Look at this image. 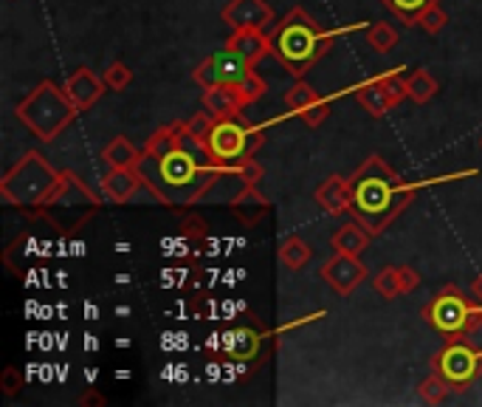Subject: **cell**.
I'll list each match as a JSON object with an SVG mask.
<instances>
[{"mask_svg": "<svg viewBox=\"0 0 482 407\" xmlns=\"http://www.w3.org/2000/svg\"><path fill=\"white\" fill-rule=\"evenodd\" d=\"M223 170L212 161L206 142L189 134L187 122L161 127L136 161V173L161 207L201 204Z\"/></svg>", "mask_w": 482, "mask_h": 407, "instance_id": "6da1fadb", "label": "cell"}, {"mask_svg": "<svg viewBox=\"0 0 482 407\" xmlns=\"http://www.w3.org/2000/svg\"><path fill=\"white\" fill-rule=\"evenodd\" d=\"M412 199L414 187H406L381 156H370L350 178V216L373 235L384 232Z\"/></svg>", "mask_w": 482, "mask_h": 407, "instance_id": "7a4b0ae2", "label": "cell"}, {"mask_svg": "<svg viewBox=\"0 0 482 407\" xmlns=\"http://www.w3.org/2000/svg\"><path fill=\"white\" fill-rule=\"evenodd\" d=\"M269 37H271V54L293 77H305L327 54L336 31H325L310 14H305L302 9H293L269 31Z\"/></svg>", "mask_w": 482, "mask_h": 407, "instance_id": "3957f363", "label": "cell"}, {"mask_svg": "<svg viewBox=\"0 0 482 407\" xmlns=\"http://www.w3.org/2000/svg\"><path fill=\"white\" fill-rule=\"evenodd\" d=\"M60 175L62 173H57L37 151H28L0 182V201L6 207H52Z\"/></svg>", "mask_w": 482, "mask_h": 407, "instance_id": "277c9868", "label": "cell"}, {"mask_svg": "<svg viewBox=\"0 0 482 407\" xmlns=\"http://www.w3.org/2000/svg\"><path fill=\"white\" fill-rule=\"evenodd\" d=\"M14 113L37 139L52 142L74 122L79 108L71 102L65 88H57L54 83H40L28 96H23V102H18Z\"/></svg>", "mask_w": 482, "mask_h": 407, "instance_id": "5b68a950", "label": "cell"}, {"mask_svg": "<svg viewBox=\"0 0 482 407\" xmlns=\"http://www.w3.org/2000/svg\"><path fill=\"white\" fill-rule=\"evenodd\" d=\"M260 148V127L245 125L240 117H223L214 119L209 136H206V151L214 165L221 167H237L245 159H252Z\"/></svg>", "mask_w": 482, "mask_h": 407, "instance_id": "8992f818", "label": "cell"}, {"mask_svg": "<svg viewBox=\"0 0 482 407\" xmlns=\"http://www.w3.org/2000/svg\"><path fill=\"white\" fill-rule=\"evenodd\" d=\"M423 317L431 329H438L446 337H462L482 329V303H471L469 297H462L460 289H446L423 308Z\"/></svg>", "mask_w": 482, "mask_h": 407, "instance_id": "52a82bcc", "label": "cell"}, {"mask_svg": "<svg viewBox=\"0 0 482 407\" xmlns=\"http://www.w3.org/2000/svg\"><path fill=\"white\" fill-rule=\"evenodd\" d=\"M435 370L454 390H465L479 377V370H482V351L457 337V339H452V343H448L435 356Z\"/></svg>", "mask_w": 482, "mask_h": 407, "instance_id": "ba28073f", "label": "cell"}, {"mask_svg": "<svg viewBox=\"0 0 482 407\" xmlns=\"http://www.w3.org/2000/svg\"><path fill=\"white\" fill-rule=\"evenodd\" d=\"M248 74H252V65H248L243 57H237L231 48H221L218 54H212L206 62H201L195 69L192 79L197 85L212 88V85H231L237 88L240 83H245Z\"/></svg>", "mask_w": 482, "mask_h": 407, "instance_id": "9c48e42d", "label": "cell"}, {"mask_svg": "<svg viewBox=\"0 0 482 407\" xmlns=\"http://www.w3.org/2000/svg\"><path fill=\"white\" fill-rule=\"evenodd\" d=\"M221 20L231 28H260L271 31L274 28V9L265 0H229L226 9L221 12Z\"/></svg>", "mask_w": 482, "mask_h": 407, "instance_id": "30bf717a", "label": "cell"}, {"mask_svg": "<svg viewBox=\"0 0 482 407\" xmlns=\"http://www.w3.org/2000/svg\"><path fill=\"white\" fill-rule=\"evenodd\" d=\"M322 278L333 286V291H339V295H353V291L364 283V278H367V266L361 264L358 255L336 252L322 266Z\"/></svg>", "mask_w": 482, "mask_h": 407, "instance_id": "8fae6325", "label": "cell"}, {"mask_svg": "<svg viewBox=\"0 0 482 407\" xmlns=\"http://www.w3.org/2000/svg\"><path fill=\"white\" fill-rule=\"evenodd\" d=\"M285 108L310 127L322 125L327 119V100L316 94L308 83H302V79L285 91Z\"/></svg>", "mask_w": 482, "mask_h": 407, "instance_id": "7c38bea8", "label": "cell"}, {"mask_svg": "<svg viewBox=\"0 0 482 407\" xmlns=\"http://www.w3.org/2000/svg\"><path fill=\"white\" fill-rule=\"evenodd\" d=\"M105 88H108L105 79L96 77L91 69H76V71L68 77V83H65V94L71 96V102H74L79 110L96 105L99 96L105 94Z\"/></svg>", "mask_w": 482, "mask_h": 407, "instance_id": "4fadbf2b", "label": "cell"}, {"mask_svg": "<svg viewBox=\"0 0 482 407\" xmlns=\"http://www.w3.org/2000/svg\"><path fill=\"white\" fill-rule=\"evenodd\" d=\"M226 48H231V52L243 57L248 65H254L271 52V37L269 31H260V28H240V31H231Z\"/></svg>", "mask_w": 482, "mask_h": 407, "instance_id": "5bb4252c", "label": "cell"}, {"mask_svg": "<svg viewBox=\"0 0 482 407\" xmlns=\"http://www.w3.org/2000/svg\"><path fill=\"white\" fill-rule=\"evenodd\" d=\"M316 201L319 207H325V213L330 216H341L350 213V178L341 175H330L316 190Z\"/></svg>", "mask_w": 482, "mask_h": 407, "instance_id": "9a60e30c", "label": "cell"}, {"mask_svg": "<svg viewBox=\"0 0 482 407\" xmlns=\"http://www.w3.org/2000/svg\"><path fill=\"white\" fill-rule=\"evenodd\" d=\"M139 187H144V182L136 167H110L102 182V190L113 204H127L139 192Z\"/></svg>", "mask_w": 482, "mask_h": 407, "instance_id": "2e32d148", "label": "cell"}, {"mask_svg": "<svg viewBox=\"0 0 482 407\" xmlns=\"http://www.w3.org/2000/svg\"><path fill=\"white\" fill-rule=\"evenodd\" d=\"M204 110H209L214 119H223V117H237V113L245 108L243 96L237 94V88L231 85H212V88H204Z\"/></svg>", "mask_w": 482, "mask_h": 407, "instance_id": "e0dca14e", "label": "cell"}, {"mask_svg": "<svg viewBox=\"0 0 482 407\" xmlns=\"http://www.w3.org/2000/svg\"><path fill=\"white\" fill-rule=\"evenodd\" d=\"M229 207H231V213H235L243 224H254L260 216L269 213V201H265L262 195H260L257 184H245L235 195V199L229 201Z\"/></svg>", "mask_w": 482, "mask_h": 407, "instance_id": "ac0fdd59", "label": "cell"}, {"mask_svg": "<svg viewBox=\"0 0 482 407\" xmlns=\"http://www.w3.org/2000/svg\"><path fill=\"white\" fill-rule=\"evenodd\" d=\"M370 238H373V232L367 230L364 224H358L356 218L350 221V224H344V226H339L336 230V235H333V249L336 252H344V255H361L364 249L370 247Z\"/></svg>", "mask_w": 482, "mask_h": 407, "instance_id": "d6986e66", "label": "cell"}, {"mask_svg": "<svg viewBox=\"0 0 482 407\" xmlns=\"http://www.w3.org/2000/svg\"><path fill=\"white\" fill-rule=\"evenodd\" d=\"M260 348V334L248 331V329H231L223 334V351L231 356V360H252Z\"/></svg>", "mask_w": 482, "mask_h": 407, "instance_id": "ffe728a7", "label": "cell"}, {"mask_svg": "<svg viewBox=\"0 0 482 407\" xmlns=\"http://www.w3.org/2000/svg\"><path fill=\"white\" fill-rule=\"evenodd\" d=\"M356 100H358V105L370 113V117H384V113L392 108V102H390V96H387V91H384V85L378 83V79H370V83H364L361 88H356Z\"/></svg>", "mask_w": 482, "mask_h": 407, "instance_id": "44dd1931", "label": "cell"}, {"mask_svg": "<svg viewBox=\"0 0 482 407\" xmlns=\"http://www.w3.org/2000/svg\"><path fill=\"white\" fill-rule=\"evenodd\" d=\"M279 260L285 269L299 272V269H305V264L310 260V247L299 235H288L279 247Z\"/></svg>", "mask_w": 482, "mask_h": 407, "instance_id": "7402d4cb", "label": "cell"}, {"mask_svg": "<svg viewBox=\"0 0 482 407\" xmlns=\"http://www.w3.org/2000/svg\"><path fill=\"white\" fill-rule=\"evenodd\" d=\"M139 156L141 153L133 148V142L127 136H116L105 148V153H102V159L108 161L110 167H136Z\"/></svg>", "mask_w": 482, "mask_h": 407, "instance_id": "603a6c76", "label": "cell"}, {"mask_svg": "<svg viewBox=\"0 0 482 407\" xmlns=\"http://www.w3.org/2000/svg\"><path fill=\"white\" fill-rule=\"evenodd\" d=\"M438 79L431 77L426 69H418V71H412L409 77H406V91H409V100L412 102H418V105H423V102H429L431 96L438 94Z\"/></svg>", "mask_w": 482, "mask_h": 407, "instance_id": "cb8c5ba5", "label": "cell"}, {"mask_svg": "<svg viewBox=\"0 0 482 407\" xmlns=\"http://www.w3.org/2000/svg\"><path fill=\"white\" fill-rule=\"evenodd\" d=\"M398 20H404V23H418L421 14L431 6V4H438V0H381Z\"/></svg>", "mask_w": 482, "mask_h": 407, "instance_id": "d4e9b609", "label": "cell"}, {"mask_svg": "<svg viewBox=\"0 0 482 407\" xmlns=\"http://www.w3.org/2000/svg\"><path fill=\"white\" fill-rule=\"evenodd\" d=\"M398 40H401V37H398V31L390 23H373L367 28V43L378 54H390L392 48L398 45Z\"/></svg>", "mask_w": 482, "mask_h": 407, "instance_id": "484cf974", "label": "cell"}, {"mask_svg": "<svg viewBox=\"0 0 482 407\" xmlns=\"http://www.w3.org/2000/svg\"><path fill=\"white\" fill-rule=\"evenodd\" d=\"M375 291L384 300H395V297H401V278H398V266H384L378 274H375V281H373Z\"/></svg>", "mask_w": 482, "mask_h": 407, "instance_id": "4316f807", "label": "cell"}, {"mask_svg": "<svg viewBox=\"0 0 482 407\" xmlns=\"http://www.w3.org/2000/svg\"><path fill=\"white\" fill-rule=\"evenodd\" d=\"M448 390H452V385H448V382L440 377V373L435 370L429 379L421 382V399L429 402V404H440V402L448 396Z\"/></svg>", "mask_w": 482, "mask_h": 407, "instance_id": "83f0119b", "label": "cell"}, {"mask_svg": "<svg viewBox=\"0 0 482 407\" xmlns=\"http://www.w3.org/2000/svg\"><path fill=\"white\" fill-rule=\"evenodd\" d=\"M381 85H384V91H387V96H390V102L392 105H398V102H404L406 96H409V91H406V77H401L398 71H390V74H381V77H375Z\"/></svg>", "mask_w": 482, "mask_h": 407, "instance_id": "f1b7e54d", "label": "cell"}, {"mask_svg": "<svg viewBox=\"0 0 482 407\" xmlns=\"http://www.w3.org/2000/svg\"><path fill=\"white\" fill-rule=\"evenodd\" d=\"M448 23V14L438 6V4H431L421 18H418V26L426 31V35H440L443 26Z\"/></svg>", "mask_w": 482, "mask_h": 407, "instance_id": "f546056e", "label": "cell"}, {"mask_svg": "<svg viewBox=\"0 0 482 407\" xmlns=\"http://www.w3.org/2000/svg\"><path fill=\"white\" fill-rule=\"evenodd\" d=\"M102 79H105V85H108V88H113V91H125V88L133 83V71L127 69L125 62H113V65H108V71L102 74Z\"/></svg>", "mask_w": 482, "mask_h": 407, "instance_id": "4dcf8cb0", "label": "cell"}, {"mask_svg": "<svg viewBox=\"0 0 482 407\" xmlns=\"http://www.w3.org/2000/svg\"><path fill=\"white\" fill-rule=\"evenodd\" d=\"M237 94L243 96V102H245V105H252V102H257L260 96L265 94V83H262V79L252 71V74H248L245 83H240V85H237Z\"/></svg>", "mask_w": 482, "mask_h": 407, "instance_id": "1f68e13d", "label": "cell"}, {"mask_svg": "<svg viewBox=\"0 0 482 407\" xmlns=\"http://www.w3.org/2000/svg\"><path fill=\"white\" fill-rule=\"evenodd\" d=\"M212 125H214V117H212L209 110H201L197 117H192V119L187 122V130H189L192 136H197V139H204V142H206Z\"/></svg>", "mask_w": 482, "mask_h": 407, "instance_id": "d6a6232c", "label": "cell"}, {"mask_svg": "<svg viewBox=\"0 0 482 407\" xmlns=\"http://www.w3.org/2000/svg\"><path fill=\"white\" fill-rule=\"evenodd\" d=\"M0 387H4V394L6 396H14L18 390L23 387V373L18 370V368H6L4 373H0Z\"/></svg>", "mask_w": 482, "mask_h": 407, "instance_id": "836d02e7", "label": "cell"}, {"mask_svg": "<svg viewBox=\"0 0 482 407\" xmlns=\"http://www.w3.org/2000/svg\"><path fill=\"white\" fill-rule=\"evenodd\" d=\"M398 278H401V295H409L421 286V274L412 266H398Z\"/></svg>", "mask_w": 482, "mask_h": 407, "instance_id": "e575fe53", "label": "cell"}, {"mask_svg": "<svg viewBox=\"0 0 482 407\" xmlns=\"http://www.w3.org/2000/svg\"><path fill=\"white\" fill-rule=\"evenodd\" d=\"M181 230H184L187 238H204L206 235V221H201L197 216H187V221H184Z\"/></svg>", "mask_w": 482, "mask_h": 407, "instance_id": "d590c367", "label": "cell"}, {"mask_svg": "<svg viewBox=\"0 0 482 407\" xmlns=\"http://www.w3.org/2000/svg\"><path fill=\"white\" fill-rule=\"evenodd\" d=\"M471 295H474V300L477 303H482V274L474 281V286H471Z\"/></svg>", "mask_w": 482, "mask_h": 407, "instance_id": "8d00e7d4", "label": "cell"}, {"mask_svg": "<svg viewBox=\"0 0 482 407\" xmlns=\"http://www.w3.org/2000/svg\"><path fill=\"white\" fill-rule=\"evenodd\" d=\"M85 348H88V351H96V348H99L96 337H85Z\"/></svg>", "mask_w": 482, "mask_h": 407, "instance_id": "74e56055", "label": "cell"}, {"mask_svg": "<svg viewBox=\"0 0 482 407\" xmlns=\"http://www.w3.org/2000/svg\"><path fill=\"white\" fill-rule=\"evenodd\" d=\"M116 346H119V348H130V339H127V337H119V339H116Z\"/></svg>", "mask_w": 482, "mask_h": 407, "instance_id": "f35d334b", "label": "cell"}, {"mask_svg": "<svg viewBox=\"0 0 482 407\" xmlns=\"http://www.w3.org/2000/svg\"><path fill=\"white\" fill-rule=\"evenodd\" d=\"M85 312H88V317H96L99 312H96V305H85Z\"/></svg>", "mask_w": 482, "mask_h": 407, "instance_id": "ab89813d", "label": "cell"}]
</instances>
